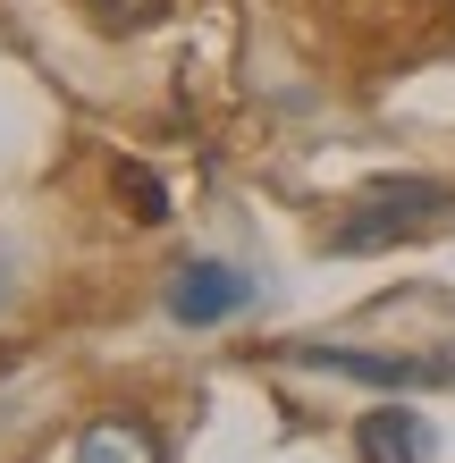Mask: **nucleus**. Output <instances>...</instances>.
<instances>
[{"label": "nucleus", "instance_id": "2", "mask_svg": "<svg viewBox=\"0 0 455 463\" xmlns=\"http://www.w3.org/2000/svg\"><path fill=\"white\" fill-rule=\"evenodd\" d=\"M287 363L304 371H337V379H363V388H455V363L447 354H363V345H287Z\"/></svg>", "mask_w": 455, "mask_h": 463}, {"label": "nucleus", "instance_id": "4", "mask_svg": "<svg viewBox=\"0 0 455 463\" xmlns=\"http://www.w3.org/2000/svg\"><path fill=\"white\" fill-rule=\"evenodd\" d=\"M60 463H160V430L136 413H101L60 447Z\"/></svg>", "mask_w": 455, "mask_h": 463}, {"label": "nucleus", "instance_id": "3", "mask_svg": "<svg viewBox=\"0 0 455 463\" xmlns=\"http://www.w3.org/2000/svg\"><path fill=\"white\" fill-rule=\"evenodd\" d=\"M253 304V279L236 261H185L169 279V320L177 329H220V320H236Z\"/></svg>", "mask_w": 455, "mask_h": 463}, {"label": "nucleus", "instance_id": "1", "mask_svg": "<svg viewBox=\"0 0 455 463\" xmlns=\"http://www.w3.org/2000/svg\"><path fill=\"white\" fill-rule=\"evenodd\" d=\"M439 220H455V185H439V177H371L355 203L329 220V253H346V261H363V253H388V244H413L422 228H439Z\"/></svg>", "mask_w": 455, "mask_h": 463}, {"label": "nucleus", "instance_id": "6", "mask_svg": "<svg viewBox=\"0 0 455 463\" xmlns=\"http://www.w3.org/2000/svg\"><path fill=\"white\" fill-rule=\"evenodd\" d=\"M93 9V25H110V34H136V25H152L169 0H85Z\"/></svg>", "mask_w": 455, "mask_h": 463}, {"label": "nucleus", "instance_id": "5", "mask_svg": "<svg viewBox=\"0 0 455 463\" xmlns=\"http://www.w3.org/2000/svg\"><path fill=\"white\" fill-rule=\"evenodd\" d=\"M355 447H363V463H422L431 430H422L405 404H380V413H363V421H355Z\"/></svg>", "mask_w": 455, "mask_h": 463}, {"label": "nucleus", "instance_id": "7", "mask_svg": "<svg viewBox=\"0 0 455 463\" xmlns=\"http://www.w3.org/2000/svg\"><path fill=\"white\" fill-rule=\"evenodd\" d=\"M118 194H136V220H160V211H169V203H160V185H152L144 169H127V177H118Z\"/></svg>", "mask_w": 455, "mask_h": 463}]
</instances>
